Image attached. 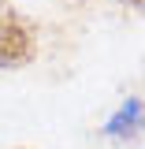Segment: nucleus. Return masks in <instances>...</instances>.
I'll use <instances>...</instances> for the list:
<instances>
[{
	"instance_id": "f257e3e1",
	"label": "nucleus",
	"mask_w": 145,
	"mask_h": 149,
	"mask_svg": "<svg viewBox=\"0 0 145 149\" xmlns=\"http://www.w3.org/2000/svg\"><path fill=\"white\" fill-rule=\"evenodd\" d=\"M37 52L34 26L8 0H0V67H26Z\"/></svg>"
},
{
	"instance_id": "f03ea898",
	"label": "nucleus",
	"mask_w": 145,
	"mask_h": 149,
	"mask_svg": "<svg viewBox=\"0 0 145 149\" xmlns=\"http://www.w3.org/2000/svg\"><path fill=\"white\" fill-rule=\"evenodd\" d=\"M142 130H145V104L138 97H130L127 104L104 123V134H108L112 142H134Z\"/></svg>"
},
{
	"instance_id": "7ed1b4c3",
	"label": "nucleus",
	"mask_w": 145,
	"mask_h": 149,
	"mask_svg": "<svg viewBox=\"0 0 145 149\" xmlns=\"http://www.w3.org/2000/svg\"><path fill=\"white\" fill-rule=\"evenodd\" d=\"M115 4H127V8H134V11H145V0H115Z\"/></svg>"
}]
</instances>
